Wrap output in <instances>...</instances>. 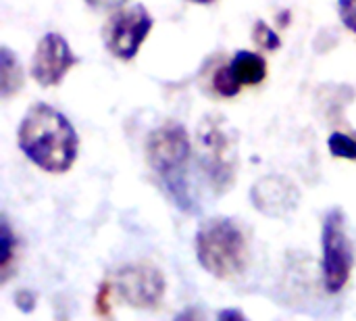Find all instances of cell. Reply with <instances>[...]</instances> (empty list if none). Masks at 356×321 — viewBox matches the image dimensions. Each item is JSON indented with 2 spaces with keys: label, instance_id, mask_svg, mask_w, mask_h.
Returning a JSON list of instances; mask_svg holds the SVG:
<instances>
[{
  "label": "cell",
  "instance_id": "cell-19",
  "mask_svg": "<svg viewBox=\"0 0 356 321\" xmlns=\"http://www.w3.org/2000/svg\"><path fill=\"white\" fill-rule=\"evenodd\" d=\"M219 318H221V320H234V318H236V320H242L244 315H242L240 311H223Z\"/></svg>",
  "mask_w": 356,
  "mask_h": 321
},
{
  "label": "cell",
  "instance_id": "cell-9",
  "mask_svg": "<svg viewBox=\"0 0 356 321\" xmlns=\"http://www.w3.org/2000/svg\"><path fill=\"white\" fill-rule=\"evenodd\" d=\"M254 205L259 211L269 213V215H284L286 207L294 209L296 205V190L282 178H269L257 184L252 192Z\"/></svg>",
  "mask_w": 356,
  "mask_h": 321
},
{
  "label": "cell",
  "instance_id": "cell-14",
  "mask_svg": "<svg viewBox=\"0 0 356 321\" xmlns=\"http://www.w3.org/2000/svg\"><path fill=\"white\" fill-rule=\"evenodd\" d=\"M213 86H215V90L221 94V96H236L242 88L236 84V79L232 77V73H229V67L225 65V67H221L217 73H215V77H213Z\"/></svg>",
  "mask_w": 356,
  "mask_h": 321
},
{
  "label": "cell",
  "instance_id": "cell-4",
  "mask_svg": "<svg viewBox=\"0 0 356 321\" xmlns=\"http://www.w3.org/2000/svg\"><path fill=\"white\" fill-rule=\"evenodd\" d=\"M200 165L215 192H227L236 182L238 171V142L219 115L207 117L198 127Z\"/></svg>",
  "mask_w": 356,
  "mask_h": 321
},
{
  "label": "cell",
  "instance_id": "cell-10",
  "mask_svg": "<svg viewBox=\"0 0 356 321\" xmlns=\"http://www.w3.org/2000/svg\"><path fill=\"white\" fill-rule=\"evenodd\" d=\"M232 77L236 79V84L242 86H257L267 77V61L250 50H240L236 52V56L232 58V63L227 65Z\"/></svg>",
  "mask_w": 356,
  "mask_h": 321
},
{
  "label": "cell",
  "instance_id": "cell-17",
  "mask_svg": "<svg viewBox=\"0 0 356 321\" xmlns=\"http://www.w3.org/2000/svg\"><path fill=\"white\" fill-rule=\"evenodd\" d=\"M86 2L96 6V8H115V6H121L127 0H86Z\"/></svg>",
  "mask_w": 356,
  "mask_h": 321
},
{
  "label": "cell",
  "instance_id": "cell-7",
  "mask_svg": "<svg viewBox=\"0 0 356 321\" xmlns=\"http://www.w3.org/2000/svg\"><path fill=\"white\" fill-rule=\"evenodd\" d=\"M115 288L119 297L138 309L156 307L165 295L163 274L148 263L125 265L115 276Z\"/></svg>",
  "mask_w": 356,
  "mask_h": 321
},
{
  "label": "cell",
  "instance_id": "cell-20",
  "mask_svg": "<svg viewBox=\"0 0 356 321\" xmlns=\"http://www.w3.org/2000/svg\"><path fill=\"white\" fill-rule=\"evenodd\" d=\"M190 2H196V4H211V2H215V0H190Z\"/></svg>",
  "mask_w": 356,
  "mask_h": 321
},
{
  "label": "cell",
  "instance_id": "cell-2",
  "mask_svg": "<svg viewBox=\"0 0 356 321\" xmlns=\"http://www.w3.org/2000/svg\"><path fill=\"white\" fill-rule=\"evenodd\" d=\"M148 163L156 178L163 182L169 196L181 211L194 213V201L188 184V161H190V140L184 125L167 121L150 134Z\"/></svg>",
  "mask_w": 356,
  "mask_h": 321
},
{
  "label": "cell",
  "instance_id": "cell-5",
  "mask_svg": "<svg viewBox=\"0 0 356 321\" xmlns=\"http://www.w3.org/2000/svg\"><path fill=\"white\" fill-rule=\"evenodd\" d=\"M353 244L346 234V219L340 209L327 213L323 224V280L332 295H338L353 272Z\"/></svg>",
  "mask_w": 356,
  "mask_h": 321
},
{
  "label": "cell",
  "instance_id": "cell-3",
  "mask_svg": "<svg viewBox=\"0 0 356 321\" xmlns=\"http://www.w3.org/2000/svg\"><path fill=\"white\" fill-rule=\"evenodd\" d=\"M196 257L211 276L219 280H232L246 269V236L234 219H209L196 232Z\"/></svg>",
  "mask_w": 356,
  "mask_h": 321
},
{
  "label": "cell",
  "instance_id": "cell-12",
  "mask_svg": "<svg viewBox=\"0 0 356 321\" xmlns=\"http://www.w3.org/2000/svg\"><path fill=\"white\" fill-rule=\"evenodd\" d=\"M327 146L332 150L334 157H340V159H353L356 161V140L346 136V134H332L330 140H327Z\"/></svg>",
  "mask_w": 356,
  "mask_h": 321
},
{
  "label": "cell",
  "instance_id": "cell-1",
  "mask_svg": "<svg viewBox=\"0 0 356 321\" xmlns=\"http://www.w3.org/2000/svg\"><path fill=\"white\" fill-rule=\"evenodd\" d=\"M19 148L44 171L65 173L77 159L79 138L71 121L50 104H33L19 127Z\"/></svg>",
  "mask_w": 356,
  "mask_h": 321
},
{
  "label": "cell",
  "instance_id": "cell-8",
  "mask_svg": "<svg viewBox=\"0 0 356 321\" xmlns=\"http://www.w3.org/2000/svg\"><path fill=\"white\" fill-rule=\"evenodd\" d=\"M77 63V56L73 54L71 46L60 33H46L33 52L31 58V75L33 79L44 86H56L67 75V71Z\"/></svg>",
  "mask_w": 356,
  "mask_h": 321
},
{
  "label": "cell",
  "instance_id": "cell-18",
  "mask_svg": "<svg viewBox=\"0 0 356 321\" xmlns=\"http://www.w3.org/2000/svg\"><path fill=\"white\" fill-rule=\"evenodd\" d=\"M106 295H108V286H102L100 288V295H98V313H106Z\"/></svg>",
  "mask_w": 356,
  "mask_h": 321
},
{
  "label": "cell",
  "instance_id": "cell-15",
  "mask_svg": "<svg viewBox=\"0 0 356 321\" xmlns=\"http://www.w3.org/2000/svg\"><path fill=\"white\" fill-rule=\"evenodd\" d=\"M254 40L259 46H263L267 50H277L282 46V40L277 38V33L271 27H267L263 21H257V25H254Z\"/></svg>",
  "mask_w": 356,
  "mask_h": 321
},
{
  "label": "cell",
  "instance_id": "cell-13",
  "mask_svg": "<svg viewBox=\"0 0 356 321\" xmlns=\"http://www.w3.org/2000/svg\"><path fill=\"white\" fill-rule=\"evenodd\" d=\"M13 244H15V238H13V232L8 228L6 221H2V232H0V269H2V282H6V276H8V265L13 261Z\"/></svg>",
  "mask_w": 356,
  "mask_h": 321
},
{
  "label": "cell",
  "instance_id": "cell-16",
  "mask_svg": "<svg viewBox=\"0 0 356 321\" xmlns=\"http://www.w3.org/2000/svg\"><path fill=\"white\" fill-rule=\"evenodd\" d=\"M340 19L356 33V0H340Z\"/></svg>",
  "mask_w": 356,
  "mask_h": 321
},
{
  "label": "cell",
  "instance_id": "cell-11",
  "mask_svg": "<svg viewBox=\"0 0 356 321\" xmlns=\"http://www.w3.org/2000/svg\"><path fill=\"white\" fill-rule=\"evenodd\" d=\"M21 88H23L21 65L15 58V54L6 46H2V50H0V94H2V98H8L15 92H19Z\"/></svg>",
  "mask_w": 356,
  "mask_h": 321
},
{
  "label": "cell",
  "instance_id": "cell-6",
  "mask_svg": "<svg viewBox=\"0 0 356 321\" xmlns=\"http://www.w3.org/2000/svg\"><path fill=\"white\" fill-rule=\"evenodd\" d=\"M150 29H152L150 13L142 4H136L111 17L104 29V44L113 56L129 61L138 54Z\"/></svg>",
  "mask_w": 356,
  "mask_h": 321
}]
</instances>
